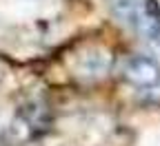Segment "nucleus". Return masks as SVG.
<instances>
[{"instance_id":"f257e3e1","label":"nucleus","mask_w":160,"mask_h":146,"mask_svg":"<svg viewBox=\"0 0 160 146\" xmlns=\"http://www.w3.org/2000/svg\"><path fill=\"white\" fill-rule=\"evenodd\" d=\"M116 13L149 40L160 42V7L156 0H118Z\"/></svg>"},{"instance_id":"f03ea898","label":"nucleus","mask_w":160,"mask_h":146,"mask_svg":"<svg viewBox=\"0 0 160 146\" xmlns=\"http://www.w3.org/2000/svg\"><path fill=\"white\" fill-rule=\"evenodd\" d=\"M125 75L142 100L160 102V64L156 60L133 55L125 67Z\"/></svg>"}]
</instances>
